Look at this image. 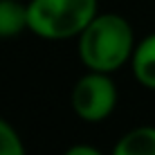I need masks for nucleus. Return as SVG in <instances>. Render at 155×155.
Returning a JSON list of instances; mask_svg holds the SVG:
<instances>
[{
  "label": "nucleus",
  "instance_id": "39448f33",
  "mask_svg": "<svg viewBox=\"0 0 155 155\" xmlns=\"http://www.w3.org/2000/svg\"><path fill=\"white\" fill-rule=\"evenodd\" d=\"M29 31V14L23 0H0V41Z\"/></svg>",
  "mask_w": 155,
  "mask_h": 155
},
{
  "label": "nucleus",
  "instance_id": "f257e3e1",
  "mask_svg": "<svg viewBox=\"0 0 155 155\" xmlns=\"http://www.w3.org/2000/svg\"><path fill=\"white\" fill-rule=\"evenodd\" d=\"M130 23L119 14H97L79 34V58L85 70L113 74L130 63L135 52Z\"/></svg>",
  "mask_w": 155,
  "mask_h": 155
},
{
  "label": "nucleus",
  "instance_id": "6e6552de",
  "mask_svg": "<svg viewBox=\"0 0 155 155\" xmlns=\"http://www.w3.org/2000/svg\"><path fill=\"white\" fill-rule=\"evenodd\" d=\"M63 155H104V153L92 144H72Z\"/></svg>",
  "mask_w": 155,
  "mask_h": 155
},
{
  "label": "nucleus",
  "instance_id": "0eeeda50",
  "mask_svg": "<svg viewBox=\"0 0 155 155\" xmlns=\"http://www.w3.org/2000/svg\"><path fill=\"white\" fill-rule=\"evenodd\" d=\"M0 155H27L23 137L2 117H0Z\"/></svg>",
  "mask_w": 155,
  "mask_h": 155
},
{
  "label": "nucleus",
  "instance_id": "20e7f679",
  "mask_svg": "<svg viewBox=\"0 0 155 155\" xmlns=\"http://www.w3.org/2000/svg\"><path fill=\"white\" fill-rule=\"evenodd\" d=\"M130 68L135 79L144 88L155 90V31L137 41L135 52L130 58Z\"/></svg>",
  "mask_w": 155,
  "mask_h": 155
},
{
  "label": "nucleus",
  "instance_id": "f03ea898",
  "mask_svg": "<svg viewBox=\"0 0 155 155\" xmlns=\"http://www.w3.org/2000/svg\"><path fill=\"white\" fill-rule=\"evenodd\" d=\"M29 31L45 41L79 38L99 14L97 0H29Z\"/></svg>",
  "mask_w": 155,
  "mask_h": 155
},
{
  "label": "nucleus",
  "instance_id": "423d86ee",
  "mask_svg": "<svg viewBox=\"0 0 155 155\" xmlns=\"http://www.w3.org/2000/svg\"><path fill=\"white\" fill-rule=\"evenodd\" d=\"M110 155H155V126H137L117 140Z\"/></svg>",
  "mask_w": 155,
  "mask_h": 155
},
{
  "label": "nucleus",
  "instance_id": "7ed1b4c3",
  "mask_svg": "<svg viewBox=\"0 0 155 155\" xmlns=\"http://www.w3.org/2000/svg\"><path fill=\"white\" fill-rule=\"evenodd\" d=\"M117 99H119V92H117L113 77L108 72L94 70H88L83 77H79L70 94L74 115L90 124L108 119L115 113Z\"/></svg>",
  "mask_w": 155,
  "mask_h": 155
}]
</instances>
